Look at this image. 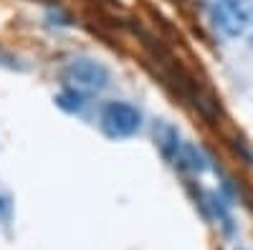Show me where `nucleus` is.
<instances>
[{"mask_svg":"<svg viewBox=\"0 0 253 250\" xmlns=\"http://www.w3.org/2000/svg\"><path fill=\"white\" fill-rule=\"evenodd\" d=\"M248 48H251V51H253V33H251V36H248Z\"/></svg>","mask_w":253,"mask_h":250,"instance_id":"9","label":"nucleus"},{"mask_svg":"<svg viewBox=\"0 0 253 250\" xmlns=\"http://www.w3.org/2000/svg\"><path fill=\"white\" fill-rule=\"evenodd\" d=\"M238 250H246V248H238Z\"/></svg>","mask_w":253,"mask_h":250,"instance_id":"10","label":"nucleus"},{"mask_svg":"<svg viewBox=\"0 0 253 250\" xmlns=\"http://www.w3.org/2000/svg\"><path fill=\"white\" fill-rule=\"evenodd\" d=\"M177 162L185 164L190 172H203L208 167V157L195 147V144H182L180 152H177Z\"/></svg>","mask_w":253,"mask_h":250,"instance_id":"5","label":"nucleus"},{"mask_svg":"<svg viewBox=\"0 0 253 250\" xmlns=\"http://www.w3.org/2000/svg\"><path fill=\"white\" fill-rule=\"evenodd\" d=\"M84 104H86V101H84V94L81 91H76V89H63L58 96H56V107H61L63 111H81L84 109Z\"/></svg>","mask_w":253,"mask_h":250,"instance_id":"6","label":"nucleus"},{"mask_svg":"<svg viewBox=\"0 0 253 250\" xmlns=\"http://www.w3.org/2000/svg\"><path fill=\"white\" fill-rule=\"evenodd\" d=\"M5 213H8V200L0 195V215H5Z\"/></svg>","mask_w":253,"mask_h":250,"instance_id":"7","label":"nucleus"},{"mask_svg":"<svg viewBox=\"0 0 253 250\" xmlns=\"http://www.w3.org/2000/svg\"><path fill=\"white\" fill-rule=\"evenodd\" d=\"M213 20H215L218 31H223V36L238 38L248 28V10L241 8V5L228 3V0H215L213 3Z\"/></svg>","mask_w":253,"mask_h":250,"instance_id":"3","label":"nucleus"},{"mask_svg":"<svg viewBox=\"0 0 253 250\" xmlns=\"http://www.w3.org/2000/svg\"><path fill=\"white\" fill-rule=\"evenodd\" d=\"M155 139L160 144V149L167 159H177V152L182 147V142L177 137V129L172 127V124H167V121H160L157 127H155Z\"/></svg>","mask_w":253,"mask_h":250,"instance_id":"4","label":"nucleus"},{"mask_svg":"<svg viewBox=\"0 0 253 250\" xmlns=\"http://www.w3.org/2000/svg\"><path fill=\"white\" fill-rule=\"evenodd\" d=\"M228 3H233V5H241V8H246L251 0H228Z\"/></svg>","mask_w":253,"mask_h":250,"instance_id":"8","label":"nucleus"},{"mask_svg":"<svg viewBox=\"0 0 253 250\" xmlns=\"http://www.w3.org/2000/svg\"><path fill=\"white\" fill-rule=\"evenodd\" d=\"M63 81L71 89L81 91V94H94V91H104L112 81L109 69L94 58H74L63 66Z\"/></svg>","mask_w":253,"mask_h":250,"instance_id":"1","label":"nucleus"},{"mask_svg":"<svg viewBox=\"0 0 253 250\" xmlns=\"http://www.w3.org/2000/svg\"><path fill=\"white\" fill-rule=\"evenodd\" d=\"M101 129L112 139H126L139 132L142 127V111L129 101H107L99 114Z\"/></svg>","mask_w":253,"mask_h":250,"instance_id":"2","label":"nucleus"}]
</instances>
